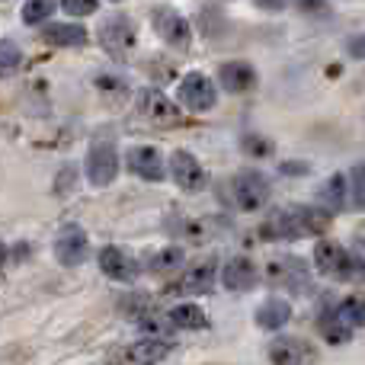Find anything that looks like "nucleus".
Returning <instances> with one entry per match:
<instances>
[{
	"mask_svg": "<svg viewBox=\"0 0 365 365\" xmlns=\"http://www.w3.org/2000/svg\"><path fill=\"white\" fill-rule=\"evenodd\" d=\"M314 263L324 276L343 279V282H362L365 279V257L349 253L346 247H340L336 240H321L314 247Z\"/></svg>",
	"mask_w": 365,
	"mask_h": 365,
	"instance_id": "obj_1",
	"label": "nucleus"
},
{
	"mask_svg": "<svg viewBox=\"0 0 365 365\" xmlns=\"http://www.w3.org/2000/svg\"><path fill=\"white\" fill-rule=\"evenodd\" d=\"M231 192H234L237 208L257 212V208H263L266 202H269V180L259 170H240L237 177L231 180Z\"/></svg>",
	"mask_w": 365,
	"mask_h": 365,
	"instance_id": "obj_2",
	"label": "nucleus"
},
{
	"mask_svg": "<svg viewBox=\"0 0 365 365\" xmlns=\"http://www.w3.org/2000/svg\"><path fill=\"white\" fill-rule=\"evenodd\" d=\"M100 45L115 58V61H125L135 48V23L128 16H109L100 26Z\"/></svg>",
	"mask_w": 365,
	"mask_h": 365,
	"instance_id": "obj_3",
	"label": "nucleus"
},
{
	"mask_svg": "<svg viewBox=\"0 0 365 365\" xmlns=\"http://www.w3.org/2000/svg\"><path fill=\"white\" fill-rule=\"evenodd\" d=\"M138 113H141V119L151 122L154 128H180L182 125V113L160 90H141Z\"/></svg>",
	"mask_w": 365,
	"mask_h": 365,
	"instance_id": "obj_4",
	"label": "nucleus"
},
{
	"mask_svg": "<svg viewBox=\"0 0 365 365\" xmlns=\"http://www.w3.org/2000/svg\"><path fill=\"white\" fill-rule=\"evenodd\" d=\"M177 100L189 109V113H208V109L218 103V90H215V83L208 81L205 74L192 71V74L182 77V83L177 90Z\"/></svg>",
	"mask_w": 365,
	"mask_h": 365,
	"instance_id": "obj_5",
	"label": "nucleus"
},
{
	"mask_svg": "<svg viewBox=\"0 0 365 365\" xmlns=\"http://www.w3.org/2000/svg\"><path fill=\"white\" fill-rule=\"evenodd\" d=\"M55 257L61 266H81L90 257V237L83 227L64 225L55 237Z\"/></svg>",
	"mask_w": 365,
	"mask_h": 365,
	"instance_id": "obj_6",
	"label": "nucleus"
},
{
	"mask_svg": "<svg viewBox=\"0 0 365 365\" xmlns=\"http://www.w3.org/2000/svg\"><path fill=\"white\" fill-rule=\"evenodd\" d=\"M154 29H158V36L164 38L167 45H173V48H186V45L192 42V26H189V19L180 16L170 6H158V10H154Z\"/></svg>",
	"mask_w": 365,
	"mask_h": 365,
	"instance_id": "obj_7",
	"label": "nucleus"
},
{
	"mask_svg": "<svg viewBox=\"0 0 365 365\" xmlns=\"http://www.w3.org/2000/svg\"><path fill=\"white\" fill-rule=\"evenodd\" d=\"M266 276H269V282L285 285L289 292H308V285H311L308 266H304L298 257H279V259H272V263L266 266Z\"/></svg>",
	"mask_w": 365,
	"mask_h": 365,
	"instance_id": "obj_8",
	"label": "nucleus"
},
{
	"mask_svg": "<svg viewBox=\"0 0 365 365\" xmlns=\"http://www.w3.org/2000/svg\"><path fill=\"white\" fill-rule=\"evenodd\" d=\"M170 173L177 180V186L182 192H202L208 186V173L199 160L192 158L189 151H173L170 154Z\"/></svg>",
	"mask_w": 365,
	"mask_h": 365,
	"instance_id": "obj_9",
	"label": "nucleus"
},
{
	"mask_svg": "<svg viewBox=\"0 0 365 365\" xmlns=\"http://www.w3.org/2000/svg\"><path fill=\"white\" fill-rule=\"evenodd\" d=\"M119 177V158L113 145H93L87 154V180L90 186H109Z\"/></svg>",
	"mask_w": 365,
	"mask_h": 365,
	"instance_id": "obj_10",
	"label": "nucleus"
},
{
	"mask_svg": "<svg viewBox=\"0 0 365 365\" xmlns=\"http://www.w3.org/2000/svg\"><path fill=\"white\" fill-rule=\"evenodd\" d=\"M100 269L115 282H135L138 279V259L125 253L122 247H103L100 250Z\"/></svg>",
	"mask_w": 365,
	"mask_h": 365,
	"instance_id": "obj_11",
	"label": "nucleus"
},
{
	"mask_svg": "<svg viewBox=\"0 0 365 365\" xmlns=\"http://www.w3.org/2000/svg\"><path fill=\"white\" fill-rule=\"evenodd\" d=\"M128 170L135 173V177L148 180V182H160L164 180V158H160L158 148L151 145H138L128 151Z\"/></svg>",
	"mask_w": 365,
	"mask_h": 365,
	"instance_id": "obj_12",
	"label": "nucleus"
},
{
	"mask_svg": "<svg viewBox=\"0 0 365 365\" xmlns=\"http://www.w3.org/2000/svg\"><path fill=\"white\" fill-rule=\"evenodd\" d=\"M266 356H269L272 365H308L314 349L304 340H298V336H279V340L269 343V353Z\"/></svg>",
	"mask_w": 365,
	"mask_h": 365,
	"instance_id": "obj_13",
	"label": "nucleus"
},
{
	"mask_svg": "<svg viewBox=\"0 0 365 365\" xmlns=\"http://www.w3.org/2000/svg\"><path fill=\"white\" fill-rule=\"evenodd\" d=\"M257 282H259V272L253 266V259H247V257H234L221 269V285L231 292H250V289H257Z\"/></svg>",
	"mask_w": 365,
	"mask_h": 365,
	"instance_id": "obj_14",
	"label": "nucleus"
},
{
	"mask_svg": "<svg viewBox=\"0 0 365 365\" xmlns=\"http://www.w3.org/2000/svg\"><path fill=\"white\" fill-rule=\"evenodd\" d=\"M218 83L227 93H247L257 87V71L247 61H225L218 68Z\"/></svg>",
	"mask_w": 365,
	"mask_h": 365,
	"instance_id": "obj_15",
	"label": "nucleus"
},
{
	"mask_svg": "<svg viewBox=\"0 0 365 365\" xmlns=\"http://www.w3.org/2000/svg\"><path fill=\"white\" fill-rule=\"evenodd\" d=\"M42 38L55 48H81V45H87L90 36L81 23H51L42 29Z\"/></svg>",
	"mask_w": 365,
	"mask_h": 365,
	"instance_id": "obj_16",
	"label": "nucleus"
},
{
	"mask_svg": "<svg viewBox=\"0 0 365 365\" xmlns=\"http://www.w3.org/2000/svg\"><path fill=\"white\" fill-rule=\"evenodd\" d=\"M263 237H276V240H298V237H308L304 234V225L298 218V208L292 212H279L269 225L263 227Z\"/></svg>",
	"mask_w": 365,
	"mask_h": 365,
	"instance_id": "obj_17",
	"label": "nucleus"
},
{
	"mask_svg": "<svg viewBox=\"0 0 365 365\" xmlns=\"http://www.w3.org/2000/svg\"><path fill=\"white\" fill-rule=\"evenodd\" d=\"M292 321V304L282 298H266L257 308V324L263 330H282Z\"/></svg>",
	"mask_w": 365,
	"mask_h": 365,
	"instance_id": "obj_18",
	"label": "nucleus"
},
{
	"mask_svg": "<svg viewBox=\"0 0 365 365\" xmlns=\"http://www.w3.org/2000/svg\"><path fill=\"white\" fill-rule=\"evenodd\" d=\"M173 353V343L170 340H141L128 349V362L135 365H158L164 362L167 356Z\"/></svg>",
	"mask_w": 365,
	"mask_h": 365,
	"instance_id": "obj_19",
	"label": "nucleus"
},
{
	"mask_svg": "<svg viewBox=\"0 0 365 365\" xmlns=\"http://www.w3.org/2000/svg\"><path fill=\"white\" fill-rule=\"evenodd\" d=\"M215 276H218V269H215L212 259H208V263H199V266H192V269L186 272V279L177 285V292H186V295H202V292H212Z\"/></svg>",
	"mask_w": 365,
	"mask_h": 365,
	"instance_id": "obj_20",
	"label": "nucleus"
},
{
	"mask_svg": "<svg viewBox=\"0 0 365 365\" xmlns=\"http://www.w3.org/2000/svg\"><path fill=\"white\" fill-rule=\"evenodd\" d=\"M317 199H321L324 212H330V215L343 212V208H346V173H334V177L321 186Z\"/></svg>",
	"mask_w": 365,
	"mask_h": 365,
	"instance_id": "obj_21",
	"label": "nucleus"
},
{
	"mask_svg": "<svg viewBox=\"0 0 365 365\" xmlns=\"http://www.w3.org/2000/svg\"><path fill=\"white\" fill-rule=\"evenodd\" d=\"M170 327H180V330H202L208 327V317L202 314L199 304H177V308L167 314Z\"/></svg>",
	"mask_w": 365,
	"mask_h": 365,
	"instance_id": "obj_22",
	"label": "nucleus"
},
{
	"mask_svg": "<svg viewBox=\"0 0 365 365\" xmlns=\"http://www.w3.org/2000/svg\"><path fill=\"white\" fill-rule=\"evenodd\" d=\"M298 218L304 225V234H324L334 221V215L324 212L321 205H298Z\"/></svg>",
	"mask_w": 365,
	"mask_h": 365,
	"instance_id": "obj_23",
	"label": "nucleus"
},
{
	"mask_svg": "<svg viewBox=\"0 0 365 365\" xmlns=\"http://www.w3.org/2000/svg\"><path fill=\"white\" fill-rule=\"evenodd\" d=\"M334 317L343 324V327H365V302L362 298H346L340 302V308L334 311Z\"/></svg>",
	"mask_w": 365,
	"mask_h": 365,
	"instance_id": "obj_24",
	"label": "nucleus"
},
{
	"mask_svg": "<svg viewBox=\"0 0 365 365\" xmlns=\"http://www.w3.org/2000/svg\"><path fill=\"white\" fill-rule=\"evenodd\" d=\"M182 257H186V253H182L180 247H164V250L151 253V259H148V269H151V272H173L182 263Z\"/></svg>",
	"mask_w": 365,
	"mask_h": 365,
	"instance_id": "obj_25",
	"label": "nucleus"
},
{
	"mask_svg": "<svg viewBox=\"0 0 365 365\" xmlns=\"http://www.w3.org/2000/svg\"><path fill=\"white\" fill-rule=\"evenodd\" d=\"M55 10H58V4H51V0H32V4L23 6V23L38 26V23H45Z\"/></svg>",
	"mask_w": 365,
	"mask_h": 365,
	"instance_id": "obj_26",
	"label": "nucleus"
},
{
	"mask_svg": "<svg viewBox=\"0 0 365 365\" xmlns=\"http://www.w3.org/2000/svg\"><path fill=\"white\" fill-rule=\"evenodd\" d=\"M349 192H353V205L365 212V164H356L349 173Z\"/></svg>",
	"mask_w": 365,
	"mask_h": 365,
	"instance_id": "obj_27",
	"label": "nucleus"
},
{
	"mask_svg": "<svg viewBox=\"0 0 365 365\" xmlns=\"http://www.w3.org/2000/svg\"><path fill=\"white\" fill-rule=\"evenodd\" d=\"M19 61H23V51H19L13 42H0V74L13 71Z\"/></svg>",
	"mask_w": 365,
	"mask_h": 365,
	"instance_id": "obj_28",
	"label": "nucleus"
},
{
	"mask_svg": "<svg viewBox=\"0 0 365 365\" xmlns=\"http://www.w3.org/2000/svg\"><path fill=\"white\" fill-rule=\"evenodd\" d=\"M321 330H324V336H327L330 343H346V340H349V330L343 327V324L336 321V317H324Z\"/></svg>",
	"mask_w": 365,
	"mask_h": 365,
	"instance_id": "obj_29",
	"label": "nucleus"
},
{
	"mask_svg": "<svg viewBox=\"0 0 365 365\" xmlns=\"http://www.w3.org/2000/svg\"><path fill=\"white\" fill-rule=\"evenodd\" d=\"M96 0H64L61 10L71 13V16H90V13H96Z\"/></svg>",
	"mask_w": 365,
	"mask_h": 365,
	"instance_id": "obj_30",
	"label": "nucleus"
},
{
	"mask_svg": "<svg viewBox=\"0 0 365 365\" xmlns=\"http://www.w3.org/2000/svg\"><path fill=\"white\" fill-rule=\"evenodd\" d=\"M244 148L253 154V158H266V154L272 151V141L259 138V135H247V138H244Z\"/></svg>",
	"mask_w": 365,
	"mask_h": 365,
	"instance_id": "obj_31",
	"label": "nucleus"
},
{
	"mask_svg": "<svg viewBox=\"0 0 365 365\" xmlns=\"http://www.w3.org/2000/svg\"><path fill=\"white\" fill-rule=\"evenodd\" d=\"M141 327H145L148 334H164V330H170V321H167V317H145Z\"/></svg>",
	"mask_w": 365,
	"mask_h": 365,
	"instance_id": "obj_32",
	"label": "nucleus"
},
{
	"mask_svg": "<svg viewBox=\"0 0 365 365\" xmlns=\"http://www.w3.org/2000/svg\"><path fill=\"white\" fill-rule=\"evenodd\" d=\"M349 55L359 58V61H365V32H362V36H356V38H349Z\"/></svg>",
	"mask_w": 365,
	"mask_h": 365,
	"instance_id": "obj_33",
	"label": "nucleus"
},
{
	"mask_svg": "<svg viewBox=\"0 0 365 365\" xmlns=\"http://www.w3.org/2000/svg\"><path fill=\"white\" fill-rule=\"evenodd\" d=\"M282 173H308V164H302V160H289V164H282Z\"/></svg>",
	"mask_w": 365,
	"mask_h": 365,
	"instance_id": "obj_34",
	"label": "nucleus"
},
{
	"mask_svg": "<svg viewBox=\"0 0 365 365\" xmlns=\"http://www.w3.org/2000/svg\"><path fill=\"white\" fill-rule=\"evenodd\" d=\"M106 365H128V359H109Z\"/></svg>",
	"mask_w": 365,
	"mask_h": 365,
	"instance_id": "obj_35",
	"label": "nucleus"
}]
</instances>
